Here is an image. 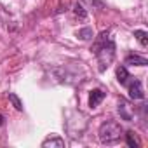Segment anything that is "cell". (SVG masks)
Returning <instances> with one entry per match:
<instances>
[{
	"label": "cell",
	"mask_w": 148,
	"mask_h": 148,
	"mask_svg": "<svg viewBox=\"0 0 148 148\" xmlns=\"http://www.w3.org/2000/svg\"><path fill=\"white\" fill-rule=\"evenodd\" d=\"M96 58H98V63H99V70L103 71L105 68H108L115 58V44L110 37V32H101L98 40L94 42L92 49H91Z\"/></svg>",
	"instance_id": "1"
},
{
	"label": "cell",
	"mask_w": 148,
	"mask_h": 148,
	"mask_svg": "<svg viewBox=\"0 0 148 148\" xmlns=\"http://www.w3.org/2000/svg\"><path fill=\"white\" fill-rule=\"evenodd\" d=\"M124 134V129L119 122L115 120H106L99 125V131H98V136L101 139V143H106V145H113L117 143Z\"/></svg>",
	"instance_id": "2"
},
{
	"label": "cell",
	"mask_w": 148,
	"mask_h": 148,
	"mask_svg": "<svg viewBox=\"0 0 148 148\" xmlns=\"http://www.w3.org/2000/svg\"><path fill=\"white\" fill-rule=\"evenodd\" d=\"M117 110H119V115H120L124 120H127V122L134 120V117H136V106H134L131 101H127L125 98H120V99H119Z\"/></svg>",
	"instance_id": "3"
},
{
	"label": "cell",
	"mask_w": 148,
	"mask_h": 148,
	"mask_svg": "<svg viewBox=\"0 0 148 148\" xmlns=\"http://www.w3.org/2000/svg\"><path fill=\"white\" fill-rule=\"evenodd\" d=\"M129 96H131V99H134V101L145 98V91H143V86H141L139 80H134V79H132V80L129 82Z\"/></svg>",
	"instance_id": "4"
},
{
	"label": "cell",
	"mask_w": 148,
	"mask_h": 148,
	"mask_svg": "<svg viewBox=\"0 0 148 148\" xmlns=\"http://www.w3.org/2000/svg\"><path fill=\"white\" fill-rule=\"evenodd\" d=\"M103 99H105V92L101 89H94V91H91V96H89V106L96 108Z\"/></svg>",
	"instance_id": "5"
},
{
	"label": "cell",
	"mask_w": 148,
	"mask_h": 148,
	"mask_svg": "<svg viewBox=\"0 0 148 148\" xmlns=\"http://www.w3.org/2000/svg\"><path fill=\"white\" fill-rule=\"evenodd\" d=\"M125 64H131V66H146L148 61H146V58H143V56L131 54V56L125 58Z\"/></svg>",
	"instance_id": "6"
},
{
	"label": "cell",
	"mask_w": 148,
	"mask_h": 148,
	"mask_svg": "<svg viewBox=\"0 0 148 148\" xmlns=\"http://www.w3.org/2000/svg\"><path fill=\"white\" fill-rule=\"evenodd\" d=\"M42 146L44 148H47V146H54V148H63L64 146V141L61 139V138H58V136H52V138H47L44 143H42Z\"/></svg>",
	"instance_id": "7"
},
{
	"label": "cell",
	"mask_w": 148,
	"mask_h": 148,
	"mask_svg": "<svg viewBox=\"0 0 148 148\" xmlns=\"http://www.w3.org/2000/svg\"><path fill=\"white\" fill-rule=\"evenodd\" d=\"M125 141H127V145L131 148H139L141 146V143H139V139H138V136H136L134 131H127L125 132Z\"/></svg>",
	"instance_id": "8"
},
{
	"label": "cell",
	"mask_w": 148,
	"mask_h": 148,
	"mask_svg": "<svg viewBox=\"0 0 148 148\" xmlns=\"http://www.w3.org/2000/svg\"><path fill=\"white\" fill-rule=\"evenodd\" d=\"M129 79H131V77H129V73H127L125 66H119V68H117V80H119L122 86H125Z\"/></svg>",
	"instance_id": "9"
},
{
	"label": "cell",
	"mask_w": 148,
	"mask_h": 148,
	"mask_svg": "<svg viewBox=\"0 0 148 148\" xmlns=\"http://www.w3.org/2000/svg\"><path fill=\"white\" fill-rule=\"evenodd\" d=\"M134 37L139 40V44H141L143 47H146V45H148V35H146V32H145V30H136V32H134Z\"/></svg>",
	"instance_id": "10"
},
{
	"label": "cell",
	"mask_w": 148,
	"mask_h": 148,
	"mask_svg": "<svg viewBox=\"0 0 148 148\" xmlns=\"http://www.w3.org/2000/svg\"><path fill=\"white\" fill-rule=\"evenodd\" d=\"M77 37L80 40H89V38H92V30L91 28H82V30L77 32Z\"/></svg>",
	"instance_id": "11"
},
{
	"label": "cell",
	"mask_w": 148,
	"mask_h": 148,
	"mask_svg": "<svg viewBox=\"0 0 148 148\" xmlns=\"http://www.w3.org/2000/svg\"><path fill=\"white\" fill-rule=\"evenodd\" d=\"M9 101L12 103V106H14L18 112H21V110H23V103H21V99H19L14 92H11V94H9Z\"/></svg>",
	"instance_id": "12"
},
{
	"label": "cell",
	"mask_w": 148,
	"mask_h": 148,
	"mask_svg": "<svg viewBox=\"0 0 148 148\" xmlns=\"http://www.w3.org/2000/svg\"><path fill=\"white\" fill-rule=\"evenodd\" d=\"M73 11H75V14L80 18V19H86V16H87V12H86V9L80 5V4H75V7H73Z\"/></svg>",
	"instance_id": "13"
},
{
	"label": "cell",
	"mask_w": 148,
	"mask_h": 148,
	"mask_svg": "<svg viewBox=\"0 0 148 148\" xmlns=\"http://www.w3.org/2000/svg\"><path fill=\"white\" fill-rule=\"evenodd\" d=\"M2 124H4V117H2V115H0V125H2Z\"/></svg>",
	"instance_id": "14"
}]
</instances>
